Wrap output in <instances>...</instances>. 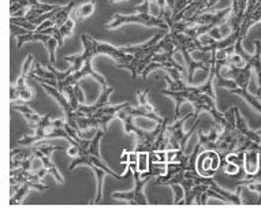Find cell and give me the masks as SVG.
Listing matches in <instances>:
<instances>
[{
	"instance_id": "cell-3",
	"label": "cell",
	"mask_w": 261,
	"mask_h": 209,
	"mask_svg": "<svg viewBox=\"0 0 261 209\" xmlns=\"http://www.w3.org/2000/svg\"><path fill=\"white\" fill-rule=\"evenodd\" d=\"M258 160H260V154L257 152H248L244 156V166L246 170V174L249 175H254L258 171Z\"/></svg>"
},
{
	"instance_id": "cell-7",
	"label": "cell",
	"mask_w": 261,
	"mask_h": 209,
	"mask_svg": "<svg viewBox=\"0 0 261 209\" xmlns=\"http://www.w3.org/2000/svg\"><path fill=\"white\" fill-rule=\"evenodd\" d=\"M248 188L250 192H254V193H257L258 196H261V184L260 182H257V180H254V182H250Z\"/></svg>"
},
{
	"instance_id": "cell-6",
	"label": "cell",
	"mask_w": 261,
	"mask_h": 209,
	"mask_svg": "<svg viewBox=\"0 0 261 209\" xmlns=\"http://www.w3.org/2000/svg\"><path fill=\"white\" fill-rule=\"evenodd\" d=\"M240 171V166H237L234 163H228L226 167V172L227 174H230V175H236L237 172Z\"/></svg>"
},
{
	"instance_id": "cell-1",
	"label": "cell",
	"mask_w": 261,
	"mask_h": 209,
	"mask_svg": "<svg viewBox=\"0 0 261 209\" xmlns=\"http://www.w3.org/2000/svg\"><path fill=\"white\" fill-rule=\"evenodd\" d=\"M130 22H140V23H144L146 26H159L162 29L167 30L168 25L166 19L163 18H158L152 15L149 13H140L137 15H123V14H115L114 17V22L111 25L107 26V29H115V28H119L120 25H124V23H130Z\"/></svg>"
},
{
	"instance_id": "cell-2",
	"label": "cell",
	"mask_w": 261,
	"mask_h": 209,
	"mask_svg": "<svg viewBox=\"0 0 261 209\" xmlns=\"http://www.w3.org/2000/svg\"><path fill=\"white\" fill-rule=\"evenodd\" d=\"M32 63H33V56H28V59L22 66V73L19 75V78L17 80V82L11 86V100H17V98H21V100H30L33 97V93L28 89L26 86V75L30 73L32 70Z\"/></svg>"
},
{
	"instance_id": "cell-4",
	"label": "cell",
	"mask_w": 261,
	"mask_h": 209,
	"mask_svg": "<svg viewBox=\"0 0 261 209\" xmlns=\"http://www.w3.org/2000/svg\"><path fill=\"white\" fill-rule=\"evenodd\" d=\"M94 7H96L94 0H92V2H88V3H84V5L80 6L77 10L78 19H84V18L89 17L90 14L94 11Z\"/></svg>"
},
{
	"instance_id": "cell-5",
	"label": "cell",
	"mask_w": 261,
	"mask_h": 209,
	"mask_svg": "<svg viewBox=\"0 0 261 209\" xmlns=\"http://www.w3.org/2000/svg\"><path fill=\"white\" fill-rule=\"evenodd\" d=\"M148 153H141L138 154V160H137V166H138V170L140 172H146L148 168H149V162H148Z\"/></svg>"
}]
</instances>
